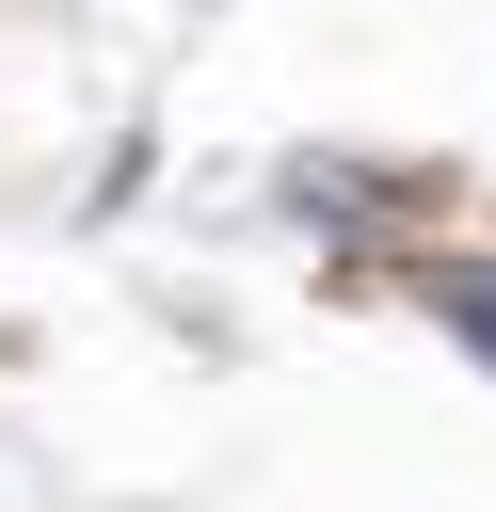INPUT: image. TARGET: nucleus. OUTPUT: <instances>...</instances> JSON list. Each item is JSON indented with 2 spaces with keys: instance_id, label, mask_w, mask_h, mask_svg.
I'll list each match as a JSON object with an SVG mask.
<instances>
[{
  "instance_id": "nucleus-1",
  "label": "nucleus",
  "mask_w": 496,
  "mask_h": 512,
  "mask_svg": "<svg viewBox=\"0 0 496 512\" xmlns=\"http://www.w3.org/2000/svg\"><path fill=\"white\" fill-rule=\"evenodd\" d=\"M432 304H448V336H464V352H496V256H464V272H432Z\"/></svg>"
}]
</instances>
